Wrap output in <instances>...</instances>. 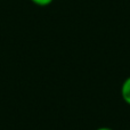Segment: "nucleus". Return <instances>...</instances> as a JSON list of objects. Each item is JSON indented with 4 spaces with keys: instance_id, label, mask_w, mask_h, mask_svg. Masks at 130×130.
<instances>
[{
    "instance_id": "nucleus-1",
    "label": "nucleus",
    "mask_w": 130,
    "mask_h": 130,
    "mask_svg": "<svg viewBox=\"0 0 130 130\" xmlns=\"http://www.w3.org/2000/svg\"><path fill=\"white\" fill-rule=\"evenodd\" d=\"M121 96L123 101L126 102L128 105H130V76L126 79L122 83L121 87Z\"/></svg>"
},
{
    "instance_id": "nucleus-2",
    "label": "nucleus",
    "mask_w": 130,
    "mask_h": 130,
    "mask_svg": "<svg viewBox=\"0 0 130 130\" xmlns=\"http://www.w3.org/2000/svg\"><path fill=\"white\" fill-rule=\"evenodd\" d=\"M33 4L38 5V6H48V5H50L54 0H31Z\"/></svg>"
},
{
    "instance_id": "nucleus-3",
    "label": "nucleus",
    "mask_w": 130,
    "mask_h": 130,
    "mask_svg": "<svg viewBox=\"0 0 130 130\" xmlns=\"http://www.w3.org/2000/svg\"><path fill=\"white\" fill-rule=\"evenodd\" d=\"M96 130H113V129L107 128V127H102V128H98V129H96Z\"/></svg>"
}]
</instances>
